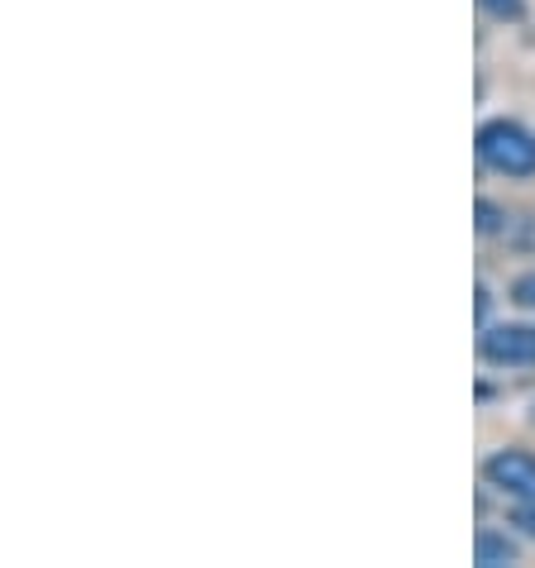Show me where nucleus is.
<instances>
[{
  "mask_svg": "<svg viewBox=\"0 0 535 568\" xmlns=\"http://www.w3.org/2000/svg\"><path fill=\"white\" fill-rule=\"evenodd\" d=\"M512 302H516V306H535V273L516 277V287H512Z\"/></svg>",
  "mask_w": 535,
  "mask_h": 568,
  "instance_id": "obj_7",
  "label": "nucleus"
},
{
  "mask_svg": "<svg viewBox=\"0 0 535 568\" xmlns=\"http://www.w3.org/2000/svg\"><path fill=\"white\" fill-rule=\"evenodd\" d=\"M483 10L493 14V20H526V0H483Z\"/></svg>",
  "mask_w": 535,
  "mask_h": 568,
  "instance_id": "obj_5",
  "label": "nucleus"
},
{
  "mask_svg": "<svg viewBox=\"0 0 535 568\" xmlns=\"http://www.w3.org/2000/svg\"><path fill=\"white\" fill-rule=\"evenodd\" d=\"M512 526H522L531 540H535V507H522V511H516V516H512Z\"/></svg>",
  "mask_w": 535,
  "mask_h": 568,
  "instance_id": "obj_8",
  "label": "nucleus"
},
{
  "mask_svg": "<svg viewBox=\"0 0 535 568\" xmlns=\"http://www.w3.org/2000/svg\"><path fill=\"white\" fill-rule=\"evenodd\" d=\"M478 158L493 172H507V178H531L535 172V139L512 120H493L478 130Z\"/></svg>",
  "mask_w": 535,
  "mask_h": 568,
  "instance_id": "obj_1",
  "label": "nucleus"
},
{
  "mask_svg": "<svg viewBox=\"0 0 535 568\" xmlns=\"http://www.w3.org/2000/svg\"><path fill=\"white\" fill-rule=\"evenodd\" d=\"M474 559H478L483 568H493V564H512V559H516V545L507 540V535L483 530V535H478V545H474Z\"/></svg>",
  "mask_w": 535,
  "mask_h": 568,
  "instance_id": "obj_4",
  "label": "nucleus"
},
{
  "mask_svg": "<svg viewBox=\"0 0 535 568\" xmlns=\"http://www.w3.org/2000/svg\"><path fill=\"white\" fill-rule=\"evenodd\" d=\"M483 358L507 363V368H526L535 363V329L531 325H497L483 335Z\"/></svg>",
  "mask_w": 535,
  "mask_h": 568,
  "instance_id": "obj_2",
  "label": "nucleus"
},
{
  "mask_svg": "<svg viewBox=\"0 0 535 568\" xmlns=\"http://www.w3.org/2000/svg\"><path fill=\"white\" fill-rule=\"evenodd\" d=\"M487 483L502 487V493H512V497H522V501H535V459L522 449L493 454V459H487Z\"/></svg>",
  "mask_w": 535,
  "mask_h": 568,
  "instance_id": "obj_3",
  "label": "nucleus"
},
{
  "mask_svg": "<svg viewBox=\"0 0 535 568\" xmlns=\"http://www.w3.org/2000/svg\"><path fill=\"white\" fill-rule=\"evenodd\" d=\"M502 220H507V215H502L493 201H478V230H483V234H497V230H502Z\"/></svg>",
  "mask_w": 535,
  "mask_h": 568,
  "instance_id": "obj_6",
  "label": "nucleus"
}]
</instances>
